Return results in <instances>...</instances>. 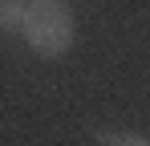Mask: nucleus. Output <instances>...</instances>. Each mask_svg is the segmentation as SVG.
I'll return each instance as SVG.
<instances>
[{
  "mask_svg": "<svg viewBox=\"0 0 150 146\" xmlns=\"http://www.w3.org/2000/svg\"><path fill=\"white\" fill-rule=\"evenodd\" d=\"M16 33L25 37V45L37 57L53 61V57H65L73 49L77 24H73V12L61 0H37V4H25V21Z\"/></svg>",
  "mask_w": 150,
  "mask_h": 146,
  "instance_id": "f257e3e1",
  "label": "nucleus"
},
{
  "mask_svg": "<svg viewBox=\"0 0 150 146\" xmlns=\"http://www.w3.org/2000/svg\"><path fill=\"white\" fill-rule=\"evenodd\" d=\"M25 21V0H0V33H16Z\"/></svg>",
  "mask_w": 150,
  "mask_h": 146,
  "instance_id": "f03ea898",
  "label": "nucleus"
},
{
  "mask_svg": "<svg viewBox=\"0 0 150 146\" xmlns=\"http://www.w3.org/2000/svg\"><path fill=\"white\" fill-rule=\"evenodd\" d=\"M98 142H130V146H146L142 134H126V130H101Z\"/></svg>",
  "mask_w": 150,
  "mask_h": 146,
  "instance_id": "7ed1b4c3",
  "label": "nucleus"
},
{
  "mask_svg": "<svg viewBox=\"0 0 150 146\" xmlns=\"http://www.w3.org/2000/svg\"><path fill=\"white\" fill-rule=\"evenodd\" d=\"M25 4H37V0H25Z\"/></svg>",
  "mask_w": 150,
  "mask_h": 146,
  "instance_id": "20e7f679",
  "label": "nucleus"
}]
</instances>
